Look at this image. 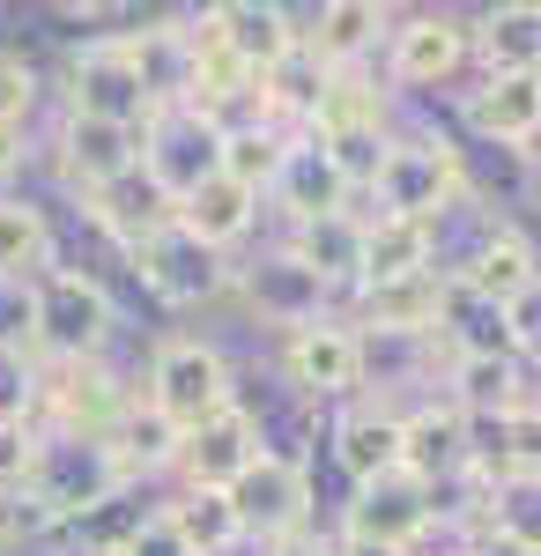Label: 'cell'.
Listing matches in <instances>:
<instances>
[{
    "instance_id": "cell-1",
    "label": "cell",
    "mask_w": 541,
    "mask_h": 556,
    "mask_svg": "<svg viewBox=\"0 0 541 556\" xmlns=\"http://www.w3.org/2000/svg\"><path fill=\"white\" fill-rule=\"evenodd\" d=\"M126 482V460L112 438H75V430H38V460H30V505L52 527L60 519H89L97 505H112Z\"/></svg>"
},
{
    "instance_id": "cell-2",
    "label": "cell",
    "mask_w": 541,
    "mask_h": 556,
    "mask_svg": "<svg viewBox=\"0 0 541 556\" xmlns=\"http://www.w3.org/2000/svg\"><path fill=\"white\" fill-rule=\"evenodd\" d=\"M467 193V164L445 134H393L386 156H378L372 201L378 215H401V223H438Z\"/></svg>"
},
{
    "instance_id": "cell-3",
    "label": "cell",
    "mask_w": 541,
    "mask_h": 556,
    "mask_svg": "<svg viewBox=\"0 0 541 556\" xmlns=\"http://www.w3.org/2000/svg\"><path fill=\"white\" fill-rule=\"evenodd\" d=\"M38 298V356L52 364H97L104 342H112V298L104 282L83 275V267H45L30 282Z\"/></svg>"
},
{
    "instance_id": "cell-4",
    "label": "cell",
    "mask_w": 541,
    "mask_h": 556,
    "mask_svg": "<svg viewBox=\"0 0 541 556\" xmlns=\"http://www.w3.org/2000/svg\"><path fill=\"white\" fill-rule=\"evenodd\" d=\"M141 401H149L171 430H201V424H215L223 408H238V401H230V364H223V349L201 342V334H171V342L156 349Z\"/></svg>"
},
{
    "instance_id": "cell-5",
    "label": "cell",
    "mask_w": 541,
    "mask_h": 556,
    "mask_svg": "<svg viewBox=\"0 0 541 556\" xmlns=\"http://www.w3.org/2000/svg\"><path fill=\"white\" fill-rule=\"evenodd\" d=\"M430 519H438V490L423 482L416 468H386L372 482H356V497H349V542H372V549H408L430 534Z\"/></svg>"
},
{
    "instance_id": "cell-6",
    "label": "cell",
    "mask_w": 541,
    "mask_h": 556,
    "mask_svg": "<svg viewBox=\"0 0 541 556\" xmlns=\"http://www.w3.org/2000/svg\"><path fill=\"white\" fill-rule=\"evenodd\" d=\"M134 275H141V290L171 312H186V304H209L223 282H230V267L215 245H201L186 223H164V230H149L141 245H134Z\"/></svg>"
},
{
    "instance_id": "cell-7",
    "label": "cell",
    "mask_w": 541,
    "mask_h": 556,
    "mask_svg": "<svg viewBox=\"0 0 541 556\" xmlns=\"http://www.w3.org/2000/svg\"><path fill=\"white\" fill-rule=\"evenodd\" d=\"M141 172L156 178L171 201H186L193 186H209L223 172V127H215L209 112H193V104L156 112L149 134H141Z\"/></svg>"
},
{
    "instance_id": "cell-8",
    "label": "cell",
    "mask_w": 541,
    "mask_h": 556,
    "mask_svg": "<svg viewBox=\"0 0 541 556\" xmlns=\"http://www.w3.org/2000/svg\"><path fill=\"white\" fill-rule=\"evenodd\" d=\"M67 112L112 119V127H149L156 119V104H149V89H141V75H134L119 38H97L67 60Z\"/></svg>"
},
{
    "instance_id": "cell-9",
    "label": "cell",
    "mask_w": 541,
    "mask_h": 556,
    "mask_svg": "<svg viewBox=\"0 0 541 556\" xmlns=\"http://www.w3.org/2000/svg\"><path fill=\"white\" fill-rule=\"evenodd\" d=\"M238 298L252 304L260 327L304 334V327H327V298H334V290L290 253V245H282V253H260L252 267H238Z\"/></svg>"
},
{
    "instance_id": "cell-10",
    "label": "cell",
    "mask_w": 541,
    "mask_h": 556,
    "mask_svg": "<svg viewBox=\"0 0 541 556\" xmlns=\"http://www.w3.org/2000/svg\"><path fill=\"white\" fill-rule=\"evenodd\" d=\"M230 513H238V534H260V542L304 534V519H312V482H304L297 460L260 453V460L230 482Z\"/></svg>"
},
{
    "instance_id": "cell-11",
    "label": "cell",
    "mask_w": 541,
    "mask_h": 556,
    "mask_svg": "<svg viewBox=\"0 0 541 556\" xmlns=\"http://www.w3.org/2000/svg\"><path fill=\"white\" fill-rule=\"evenodd\" d=\"M45 408L52 430H75V438H112L134 408V386L104 364H52L45 371Z\"/></svg>"
},
{
    "instance_id": "cell-12",
    "label": "cell",
    "mask_w": 541,
    "mask_h": 556,
    "mask_svg": "<svg viewBox=\"0 0 541 556\" xmlns=\"http://www.w3.org/2000/svg\"><path fill=\"white\" fill-rule=\"evenodd\" d=\"M238 67H252V75H267V67H282L297 45H304V30H297L290 8H275V0H215L209 23H201Z\"/></svg>"
},
{
    "instance_id": "cell-13",
    "label": "cell",
    "mask_w": 541,
    "mask_h": 556,
    "mask_svg": "<svg viewBox=\"0 0 541 556\" xmlns=\"http://www.w3.org/2000/svg\"><path fill=\"white\" fill-rule=\"evenodd\" d=\"M119 45H126V60H134V75H141V89H149L156 112L193 104L201 30H186V23H141V30H119Z\"/></svg>"
},
{
    "instance_id": "cell-14",
    "label": "cell",
    "mask_w": 541,
    "mask_h": 556,
    "mask_svg": "<svg viewBox=\"0 0 541 556\" xmlns=\"http://www.w3.org/2000/svg\"><path fill=\"white\" fill-rule=\"evenodd\" d=\"M141 134L149 127H112V119L67 112V127H60V172H67V186L104 193V186H119L126 172H141Z\"/></svg>"
},
{
    "instance_id": "cell-15",
    "label": "cell",
    "mask_w": 541,
    "mask_h": 556,
    "mask_svg": "<svg viewBox=\"0 0 541 556\" xmlns=\"http://www.w3.org/2000/svg\"><path fill=\"white\" fill-rule=\"evenodd\" d=\"M349 178L334 172L327 141L319 134H290V149H282V172H275V186H267V201L290 215V223H319V215H341L349 208Z\"/></svg>"
},
{
    "instance_id": "cell-16",
    "label": "cell",
    "mask_w": 541,
    "mask_h": 556,
    "mask_svg": "<svg viewBox=\"0 0 541 556\" xmlns=\"http://www.w3.org/2000/svg\"><path fill=\"white\" fill-rule=\"evenodd\" d=\"M260 453H267V445H260V416L223 408L215 424L186 430V445H178V475H186V490H230Z\"/></svg>"
},
{
    "instance_id": "cell-17",
    "label": "cell",
    "mask_w": 541,
    "mask_h": 556,
    "mask_svg": "<svg viewBox=\"0 0 541 556\" xmlns=\"http://www.w3.org/2000/svg\"><path fill=\"white\" fill-rule=\"evenodd\" d=\"M460 60H467V30L453 15H408L401 30H386V67L408 89H438Z\"/></svg>"
},
{
    "instance_id": "cell-18",
    "label": "cell",
    "mask_w": 541,
    "mask_h": 556,
    "mask_svg": "<svg viewBox=\"0 0 541 556\" xmlns=\"http://www.w3.org/2000/svg\"><path fill=\"white\" fill-rule=\"evenodd\" d=\"M401 468H416L430 490H438V475L475 468V424L460 416L453 401L423 408V416H401Z\"/></svg>"
},
{
    "instance_id": "cell-19",
    "label": "cell",
    "mask_w": 541,
    "mask_h": 556,
    "mask_svg": "<svg viewBox=\"0 0 541 556\" xmlns=\"http://www.w3.org/2000/svg\"><path fill=\"white\" fill-rule=\"evenodd\" d=\"M282 364H290V379L304 386V393H349V386L364 379V342L349 334V327H304V334H290V349H282Z\"/></svg>"
},
{
    "instance_id": "cell-20",
    "label": "cell",
    "mask_w": 541,
    "mask_h": 556,
    "mask_svg": "<svg viewBox=\"0 0 541 556\" xmlns=\"http://www.w3.org/2000/svg\"><path fill=\"white\" fill-rule=\"evenodd\" d=\"M364 238H372V215L341 208V215H319V223H297L290 253L334 290V282H364Z\"/></svg>"
},
{
    "instance_id": "cell-21",
    "label": "cell",
    "mask_w": 541,
    "mask_h": 556,
    "mask_svg": "<svg viewBox=\"0 0 541 556\" xmlns=\"http://www.w3.org/2000/svg\"><path fill=\"white\" fill-rule=\"evenodd\" d=\"M467 127L482 141H504V149L534 141L541 134V75H490L467 97Z\"/></svg>"
},
{
    "instance_id": "cell-22",
    "label": "cell",
    "mask_w": 541,
    "mask_h": 556,
    "mask_svg": "<svg viewBox=\"0 0 541 556\" xmlns=\"http://www.w3.org/2000/svg\"><path fill=\"white\" fill-rule=\"evenodd\" d=\"M460 282H467V290H482L490 304H512L519 290H534V282H541L534 238H527V230H512V223H498V230L475 245V260L460 267Z\"/></svg>"
},
{
    "instance_id": "cell-23",
    "label": "cell",
    "mask_w": 541,
    "mask_h": 556,
    "mask_svg": "<svg viewBox=\"0 0 541 556\" xmlns=\"http://www.w3.org/2000/svg\"><path fill=\"white\" fill-rule=\"evenodd\" d=\"M438 334L453 342V356H519V349H512V319H504V304H490L482 290H467L460 275H445Z\"/></svg>"
},
{
    "instance_id": "cell-24",
    "label": "cell",
    "mask_w": 541,
    "mask_h": 556,
    "mask_svg": "<svg viewBox=\"0 0 541 556\" xmlns=\"http://www.w3.org/2000/svg\"><path fill=\"white\" fill-rule=\"evenodd\" d=\"M89 215H97V223H104V230L119 238L126 253H134V245H141L149 230H164V223H178V201H171V193H164V186H156L149 172H126L119 186L89 193Z\"/></svg>"
},
{
    "instance_id": "cell-25",
    "label": "cell",
    "mask_w": 541,
    "mask_h": 556,
    "mask_svg": "<svg viewBox=\"0 0 541 556\" xmlns=\"http://www.w3.org/2000/svg\"><path fill=\"white\" fill-rule=\"evenodd\" d=\"M438 304H445V275H401V282H364V327L378 334H438Z\"/></svg>"
},
{
    "instance_id": "cell-26",
    "label": "cell",
    "mask_w": 541,
    "mask_h": 556,
    "mask_svg": "<svg viewBox=\"0 0 541 556\" xmlns=\"http://www.w3.org/2000/svg\"><path fill=\"white\" fill-rule=\"evenodd\" d=\"M178 223L201 238V245H215V253H230L238 238H246L252 223H260V193H246L238 178H223L215 172L209 186H193L186 201H178Z\"/></svg>"
},
{
    "instance_id": "cell-27",
    "label": "cell",
    "mask_w": 541,
    "mask_h": 556,
    "mask_svg": "<svg viewBox=\"0 0 541 556\" xmlns=\"http://www.w3.org/2000/svg\"><path fill=\"white\" fill-rule=\"evenodd\" d=\"M378 30H386V8H378V0H327L319 23L304 30V45H312V60H319L327 75H341V67H356L378 45Z\"/></svg>"
},
{
    "instance_id": "cell-28",
    "label": "cell",
    "mask_w": 541,
    "mask_h": 556,
    "mask_svg": "<svg viewBox=\"0 0 541 556\" xmlns=\"http://www.w3.org/2000/svg\"><path fill=\"white\" fill-rule=\"evenodd\" d=\"M482 67L490 75H541V0H504L482 15Z\"/></svg>"
},
{
    "instance_id": "cell-29",
    "label": "cell",
    "mask_w": 541,
    "mask_h": 556,
    "mask_svg": "<svg viewBox=\"0 0 541 556\" xmlns=\"http://www.w3.org/2000/svg\"><path fill=\"white\" fill-rule=\"evenodd\" d=\"M519 401V356H453V408L467 424H498Z\"/></svg>"
},
{
    "instance_id": "cell-30",
    "label": "cell",
    "mask_w": 541,
    "mask_h": 556,
    "mask_svg": "<svg viewBox=\"0 0 541 556\" xmlns=\"http://www.w3.org/2000/svg\"><path fill=\"white\" fill-rule=\"evenodd\" d=\"M438 260V223H401V215H372L364 238V282H401V275H430Z\"/></svg>"
},
{
    "instance_id": "cell-31",
    "label": "cell",
    "mask_w": 541,
    "mask_h": 556,
    "mask_svg": "<svg viewBox=\"0 0 541 556\" xmlns=\"http://www.w3.org/2000/svg\"><path fill=\"white\" fill-rule=\"evenodd\" d=\"M334 460H341L349 482H372V475L401 468V416H378V408L349 416V424L334 430Z\"/></svg>"
},
{
    "instance_id": "cell-32",
    "label": "cell",
    "mask_w": 541,
    "mask_h": 556,
    "mask_svg": "<svg viewBox=\"0 0 541 556\" xmlns=\"http://www.w3.org/2000/svg\"><path fill=\"white\" fill-rule=\"evenodd\" d=\"M45 260H52V223H45V208L0 193V282H38Z\"/></svg>"
},
{
    "instance_id": "cell-33",
    "label": "cell",
    "mask_w": 541,
    "mask_h": 556,
    "mask_svg": "<svg viewBox=\"0 0 541 556\" xmlns=\"http://www.w3.org/2000/svg\"><path fill=\"white\" fill-rule=\"evenodd\" d=\"M164 519L193 556H223L230 542H246L238 534V513H230V490H186L178 505H164Z\"/></svg>"
},
{
    "instance_id": "cell-34",
    "label": "cell",
    "mask_w": 541,
    "mask_h": 556,
    "mask_svg": "<svg viewBox=\"0 0 541 556\" xmlns=\"http://www.w3.org/2000/svg\"><path fill=\"white\" fill-rule=\"evenodd\" d=\"M319 89H327V67L312 60V45H297L282 67H267V75H260L267 127H275V119H297V127H312V112H319Z\"/></svg>"
},
{
    "instance_id": "cell-35",
    "label": "cell",
    "mask_w": 541,
    "mask_h": 556,
    "mask_svg": "<svg viewBox=\"0 0 541 556\" xmlns=\"http://www.w3.org/2000/svg\"><path fill=\"white\" fill-rule=\"evenodd\" d=\"M356 127H386V89L364 83L356 67H341V75H327V89H319V112H312V127L304 134H356Z\"/></svg>"
},
{
    "instance_id": "cell-36",
    "label": "cell",
    "mask_w": 541,
    "mask_h": 556,
    "mask_svg": "<svg viewBox=\"0 0 541 556\" xmlns=\"http://www.w3.org/2000/svg\"><path fill=\"white\" fill-rule=\"evenodd\" d=\"M282 149H290V134L267 127V119L230 127V134H223V178H238L246 193H260V201H267V186H275V172H282Z\"/></svg>"
},
{
    "instance_id": "cell-37",
    "label": "cell",
    "mask_w": 541,
    "mask_h": 556,
    "mask_svg": "<svg viewBox=\"0 0 541 556\" xmlns=\"http://www.w3.org/2000/svg\"><path fill=\"white\" fill-rule=\"evenodd\" d=\"M112 445H119L126 475H156V468H178V445H186V430H171L149 401H134L126 408V424L112 430Z\"/></svg>"
},
{
    "instance_id": "cell-38",
    "label": "cell",
    "mask_w": 541,
    "mask_h": 556,
    "mask_svg": "<svg viewBox=\"0 0 541 556\" xmlns=\"http://www.w3.org/2000/svg\"><path fill=\"white\" fill-rule=\"evenodd\" d=\"M490 534L541 556V475H504L490 482Z\"/></svg>"
},
{
    "instance_id": "cell-39",
    "label": "cell",
    "mask_w": 541,
    "mask_h": 556,
    "mask_svg": "<svg viewBox=\"0 0 541 556\" xmlns=\"http://www.w3.org/2000/svg\"><path fill=\"white\" fill-rule=\"evenodd\" d=\"M45 408V364L30 349H0V424H30Z\"/></svg>"
},
{
    "instance_id": "cell-40",
    "label": "cell",
    "mask_w": 541,
    "mask_h": 556,
    "mask_svg": "<svg viewBox=\"0 0 541 556\" xmlns=\"http://www.w3.org/2000/svg\"><path fill=\"white\" fill-rule=\"evenodd\" d=\"M0 349H38V298H30V282H0Z\"/></svg>"
},
{
    "instance_id": "cell-41",
    "label": "cell",
    "mask_w": 541,
    "mask_h": 556,
    "mask_svg": "<svg viewBox=\"0 0 541 556\" xmlns=\"http://www.w3.org/2000/svg\"><path fill=\"white\" fill-rule=\"evenodd\" d=\"M30 104H38V75H30V60H23V52H0V127H23Z\"/></svg>"
},
{
    "instance_id": "cell-42",
    "label": "cell",
    "mask_w": 541,
    "mask_h": 556,
    "mask_svg": "<svg viewBox=\"0 0 541 556\" xmlns=\"http://www.w3.org/2000/svg\"><path fill=\"white\" fill-rule=\"evenodd\" d=\"M30 460H38V430L0 424V497H8V490H30Z\"/></svg>"
},
{
    "instance_id": "cell-43",
    "label": "cell",
    "mask_w": 541,
    "mask_h": 556,
    "mask_svg": "<svg viewBox=\"0 0 541 556\" xmlns=\"http://www.w3.org/2000/svg\"><path fill=\"white\" fill-rule=\"evenodd\" d=\"M104 556H193V549H186V542L171 534V519L156 513V519H141V527H134L126 542H112V549H104Z\"/></svg>"
},
{
    "instance_id": "cell-44",
    "label": "cell",
    "mask_w": 541,
    "mask_h": 556,
    "mask_svg": "<svg viewBox=\"0 0 541 556\" xmlns=\"http://www.w3.org/2000/svg\"><path fill=\"white\" fill-rule=\"evenodd\" d=\"M504 319H512V349H519V356H541V282L504 304Z\"/></svg>"
},
{
    "instance_id": "cell-45",
    "label": "cell",
    "mask_w": 541,
    "mask_h": 556,
    "mask_svg": "<svg viewBox=\"0 0 541 556\" xmlns=\"http://www.w3.org/2000/svg\"><path fill=\"white\" fill-rule=\"evenodd\" d=\"M23 156H30L23 127H0V186H8V178H23Z\"/></svg>"
},
{
    "instance_id": "cell-46",
    "label": "cell",
    "mask_w": 541,
    "mask_h": 556,
    "mask_svg": "<svg viewBox=\"0 0 541 556\" xmlns=\"http://www.w3.org/2000/svg\"><path fill=\"white\" fill-rule=\"evenodd\" d=\"M267 556H334V549L319 542V534H312V527H304V534H282V542H267Z\"/></svg>"
},
{
    "instance_id": "cell-47",
    "label": "cell",
    "mask_w": 541,
    "mask_h": 556,
    "mask_svg": "<svg viewBox=\"0 0 541 556\" xmlns=\"http://www.w3.org/2000/svg\"><path fill=\"white\" fill-rule=\"evenodd\" d=\"M467 556H534V549H519V542H504V534H482Z\"/></svg>"
},
{
    "instance_id": "cell-48",
    "label": "cell",
    "mask_w": 541,
    "mask_h": 556,
    "mask_svg": "<svg viewBox=\"0 0 541 556\" xmlns=\"http://www.w3.org/2000/svg\"><path fill=\"white\" fill-rule=\"evenodd\" d=\"M334 556H408V549H372V542H341Z\"/></svg>"
},
{
    "instance_id": "cell-49",
    "label": "cell",
    "mask_w": 541,
    "mask_h": 556,
    "mask_svg": "<svg viewBox=\"0 0 541 556\" xmlns=\"http://www.w3.org/2000/svg\"><path fill=\"white\" fill-rule=\"evenodd\" d=\"M0 542H8V497H0Z\"/></svg>"
}]
</instances>
